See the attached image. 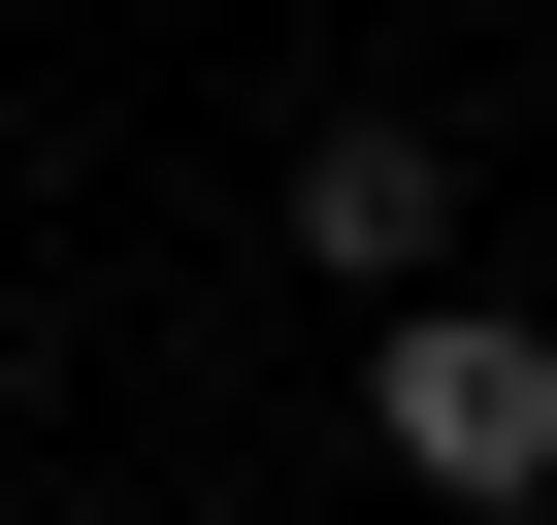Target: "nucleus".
<instances>
[{
    "label": "nucleus",
    "mask_w": 557,
    "mask_h": 525,
    "mask_svg": "<svg viewBox=\"0 0 557 525\" xmlns=\"http://www.w3.org/2000/svg\"><path fill=\"white\" fill-rule=\"evenodd\" d=\"M361 427H394V492H557V329L524 296H394Z\"/></svg>",
    "instance_id": "f257e3e1"
},
{
    "label": "nucleus",
    "mask_w": 557,
    "mask_h": 525,
    "mask_svg": "<svg viewBox=\"0 0 557 525\" xmlns=\"http://www.w3.org/2000/svg\"><path fill=\"white\" fill-rule=\"evenodd\" d=\"M296 262H329V296H426V262H459V132H329L296 164Z\"/></svg>",
    "instance_id": "f03ea898"
}]
</instances>
